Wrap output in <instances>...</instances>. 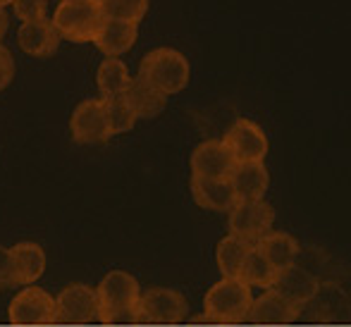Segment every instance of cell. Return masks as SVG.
<instances>
[{"label": "cell", "instance_id": "cell-12", "mask_svg": "<svg viewBox=\"0 0 351 327\" xmlns=\"http://www.w3.org/2000/svg\"><path fill=\"white\" fill-rule=\"evenodd\" d=\"M301 315V308L280 296L275 289H265L261 296H254L251 301L249 315H246V325L256 327H270V325H291L296 323Z\"/></svg>", "mask_w": 351, "mask_h": 327}, {"label": "cell", "instance_id": "cell-2", "mask_svg": "<svg viewBox=\"0 0 351 327\" xmlns=\"http://www.w3.org/2000/svg\"><path fill=\"white\" fill-rule=\"evenodd\" d=\"M98 296V323L101 325H115L127 323L130 325L132 313L139 304L141 287L139 280L132 277L125 270H110L96 287Z\"/></svg>", "mask_w": 351, "mask_h": 327}, {"label": "cell", "instance_id": "cell-7", "mask_svg": "<svg viewBox=\"0 0 351 327\" xmlns=\"http://www.w3.org/2000/svg\"><path fill=\"white\" fill-rule=\"evenodd\" d=\"M96 287L74 282L56 296V325H93L98 323Z\"/></svg>", "mask_w": 351, "mask_h": 327}, {"label": "cell", "instance_id": "cell-16", "mask_svg": "<svg viewBox=\"0 0 351 327\" xmlns=\"http://www.w3.org/2000/svg\"><path fill=\"white\" fill-rule=\"evenodd\" d=\"M139 38V27L130 22H117V19H103L98 29L93 46L103 53L106 58H120L127 51H132Z\"/></svg>", "mask_w": 351, "mask_h": 327}, {"label": "cell", "instance_id": "cell-9", "mask_svg": "<svg viewBox=\"0 0 351 327\" xmlns=\"http://www.w3.org/2000/svg\"><path fill=\"white\" fill-rule=\"evenodd\" d=\"M225 146L230 148L234 162H263L268 156V136L261 130L256 122L239 117V120L232 122V127L222 136Z\"/></svg>", "mask_w": 351, "mask_h": 327}, {"label": "cell", "instance_id": "cell-4", "mask_svg": "<svg viewBox=\"0 0 351 327\" xmlns=\"http://www.w3.org/2000/svg\"><path fill=\"white\" fill-rule=\"evenodd\" d=\"M189 315V304L184 294L167 287H153L139 296L130 325H180Z\"/></svg>", "mask_w": 351, "mask_h": 327}, {"label": "cell", "instance_id": "cell-23", "mask_svg": "<svg viewBox=\"0 0 351 327\" xmlns=\"http://www.w3.org/2000/svg\"><path fill=\"white\" fill-rule=\"evenodd\" d=\"M249 251H251V246L244 244L241 239H237V237H232V234L222 237V239L217 241V249H215V263H217L220 275L222 277L239 275V267Z\"/></svg>", "mask_w": 351, "mask_h": 327}, {"label": "cell", "instance_id": "cell-19", "mask_svg": "<svg viewBox=\"0 0 351 327\" xmlns=\"http://www.w3.org/2000/svg\"><path fill=\"white\" fill-rule=\"evenodd\" d=\"M125 98L134 110L136 120H153V117L162 115V110L167 108L165 93H160L139 77H132L130 86L125 88Z\"/></svg>", "mask_w": 351, "mask_h": 327}, {"label": "cell", "instance_id": "cell-5", "mask_svg": "<svg viewBox=\"0 0 351 327\" xmlns=\"http://www.w3.org/2000/svg\"><path fill=\"white\" fill-rule=\"evenodd\" d=\"M103 19L106 17L98 0H67L56 8L51 24L60 38H67L72 43H88L96 38Z\"/></svg>", "mask_w": 351, "mask_h": 327}, {"label": "cell", "instance_id": "cell-18", "mask_svg": "<svg viewBox=\"0 0 351 327\" xmlns=\"http://www.w3.org/2000/svg\"><path fill=\"white\" fill-rule=\"evenodd\" d=\"M189 189L191 196H194V203L199 208H204V210L230 213L237 203L230 180H199V177H191Z\"/></svg>", "mask_w": 351, "mask_h": 327}, {"label": "cell", "instance_id": "cell-10", "mask_svg": "<svg viewBox=\"0 0 351 327\" xmlns=\"http://www.w3.org/2000/svg\"><path fill=\"white\" fill-rule=\"evenodd\" d=\"M70 134H72V141L82 143V146L106 143L110 138L101 98H88V101H82L74 108L70 117Z\"/></svg>", "mask_w": 351, "mask_h": 327}, {"label": "cell", "instance_id": "cell-27", "mask_svg": "<svg viewBox=\"0 0 351 327\" xmlns=\"http://www.w3.org/2000/svg\"><path fill=\"white\" fill-rule=\"evenodd\" d=\"M14 77V58L8 48L0 43V91L12 82Z\"/></svg>", "mask_w": 351, "mask_h": 327}, {"label": "cell", "instance_id": "cell-25", "mask_svg": "<svg viewBox=\"0 0 351 327\" xmlns=\"http://www.w3.org/2000/svg\"><path fill=\"white\" fill-rule=\"evenodd\" d=\"M101 12L106 19H117V22H130L136 24L148 12V0H98Z\"/></svg>", "mask_w": 351, "mask_h": 327}, {"label": "cell", "instance_id": "cell-29", "mask_svg": "<svg viewBox=\"0 0 351 327\" xmlns=\"http://www.w3.org/2000/svg\"><path fill=\"white\" fill-rule=\"evenodd\" d=\"M8 24H10L8 12H5V10H0V41H3L5 32H8Z\"/></svg>", "mask_w": 351, "mask_h": 327}, {"label": "cell", "instance_id": "cell-21", "mask_svg": "<svg viewBox=\"0 0 351 327\" xmlns=\"http://www.w3.org/2000/svg\"><path fill=\"white\" fill-rule=\"evenodd\" d=\"M275 277H278V270L265 261V256L261 254L256 246H251V251L246 254L244 263L239 267V275L237 280H241L246 287H258V289H273Z\"/></svg>", "mask_w": 351, "mask_h": 327}, {"label": "cell", "instance_id": "cell-11", "mask_svg": "<svg viewBox=\"0 0 351 327\" xmlns=\"http://www.w3.org/2000/svg\"><path fill=\"white\" fill-rule=\"evenodd\" d=\"M189 165L191 177H199V180H227L237 162L222 138H208V141H201L194 148Z\"/></svg>", "mask_w": 351, "mask_h": 327}, {"label": "cell", "instance_id": "cell-17", "mask_svg": "<svg viewBox=\"0 0 351 327\" xmlns=\"http://www.w3.org/2000/svg\"><path fill=\"white\" fill-rule=\"evenodd\" d=\"M10 258H12L14 287L36 284L38 277L46 272V254L34 241H19V244H14L10 249Z\"/></svg>", "mask_w": 351, "mask_h": 327}, {"label": "cell", "instance_id": "cell-24", "mask_svg": "<svg viewBox=\"0 0 351 327\" xmlns=\"http://www.w3.org/2000/svg\"><path fill=\"white\" fill-rule=\"evenodd\" d=\"M101 103H103V115H106L110 136H117V134H127V132L134 130L136 115H134V110H132L130 103H127L125 93L110 96V98H101Z\"/></svg>", "mask_w": 351, "mask_h": 327}, {"label": "cell", "instance_id": "cell-15", "mask_svg": "<svg viewBox=\"0 0 351 327\" xmlns=\"http://www.w3.org/2000/svg\"><path fill=\"white\" fill-rule=\"evenodd\" d=\"M17 43L27 56L32 58H51L56 56L58 46H60V36H58L56 27L51 19H36V22H22L17 29Z\"/></svg>", "mask_w": 351, "mask_h": 327}, {"label": "cell", "instance_id": "cell-3", "mask_svg": "<svg viewBox=\"0 0 351 327\" xmlns=\"http://www.w3.org/2000/svg\"><path fill=\"white\" fill-rule=\"evenodd\" d=\"M136 77L170 98L186 88L191 79V67L184 53L175 48H153L151 53L143 56Z\"/></svg>", "mask_w": 351, "mask_h": 327}, {"label": "cell", "instance_id": "cell-22", "mask_svg": "<svg viewBox=\"0 0 351 327\" xmlns=\"http://www.w3.org/2000/svg\"><path fill=\"white\" fill-rule=\"evenodd\" d=\"M130 82H132V74L120 58H106V60L98 65L96 84H98V91H101L103 98L125 93V88L130 86Z\"/></svg>", "mask_w": 351, "mask_h": 327}, {"label": "cell", "instance_id": "cell-14", "mask_svg": "<svg viewBox=\"0 0 351 327\" xmlns=\"http://www.w3.org/2000/svg\"><path fill=\"white\" fill-rule=\"evenodd\" d=\"M227 180L234 189L237 201H265L270 186L265 162H237Z\"/></svg>", "mask_w": 351, "mask_h": 327}, {"label": "cell", "instance_id": "cell-31", "mask_svg": "<svg viewBox=\"0 0 351 327\" xmlns=\"http://www.w3.org/2000/svg\"><path fill=\"white\" fill-rule=\"evenodd\" d=\"M103 327H115V325H103ZM125 327H134V325H125Z\"/></svg>", "mask_w": 351, "mask_h": 327}, {"label": "cell", "instance_id": "cell-13", "mask_svg": "<svg viewBox=\"0 0 351 327\" xmlns=\"http://www.w3.org/2000/svg\"><path fill=\"white\" fill-rule=\"evenodd\" d=\"M273 289L280 296H285L289 304H294L296 308H304L320 294V280L294 263L285 270H278Z\"/></svg>", "mask_w": 351, "mask_h": 327}, {"label": "cell", "instance_id": "cell-30", "mask_svg": "<svg viewBox=\"0 0 351 327\" xmlns=\"http://www.w3.org/2000/svg\"><path fill=\"white\" fill-rule=\"evenodd\" d=\"M5 5H12V0H0V10H5Z\"/></svg>", "mask_w": 351, "mask_h": 327}, {"label": "cell", "instance_id": "cell-1", "mask_svg": "<svg viewBox=\"0 0 351 327\" xmlns=\"http://www.w3.org/2000/svg\"><path fill=\"white\" fill-rule=\"evenodd\" d=\"M251 301V287L237 277H220L204 296V318L208 325H246Z\"/></svg>", "mask_w": 351, "mask_h": 327}, {"label": "cell", "instance_id": "cell-32", "mask_svg": "<svg viewBox=\"0 0 351 327\" xmlns=\"http://www.w3.org/2000/svg\"><path fill=\"white\" fill-rule=\"evenodd\" d=\"M60 3H67V0H60Z\"/></svg>", "mask_w": 351, "mask_h": 327}, {"label": "cell", "instance_id": "cell-28", "mask_svg": "<svg viewBox=\"0 0 351 327\" xmlns=\"http://www.w3.org/2000/svg\"><path fill=\"white\" fill-rule=\"evenodd\" d=\"M5 287H14L12 258H10V249L0 246V289H5Z\"/></svg>", "mask_w": 351, "mask_h": 327}, {"label": "cell", "instance_id": "cell-20", "mask_svg": "<svg viewBox=\"0 0 351 327\" xmlns=\"http://www.w3.org/2000/svg\"><path fill=\"white\" fill-rule=\"evenodd\" d=\"M256 249L265 256V261L275 267V270H285V267L294 265L301 254L299 241L287 232H268L263 239L256 244Z\"/></svg>", "mask_w": 351, "mask_h": 327}, {"label": "cell", "instance_id": "cell-8", "mask_svg": "<svg viewBox=\"0 0 351 327\" xmlns=\"http://www.w3.org/2000/svg\"><path fill=\"white\" fill-rule=\"evenodd\" d=\"M8 318L17 327H43L56 325V299L36 284L24 287L10 301Z\"/></svg>", "mask_w": 351, "mask_h": 327}, {"label": "cell", "instance_id": "cell-26", "mask_svg": "<svg viewBox=\"0 0 351 327\" xmlns=\"http://www.w3.org/2000/svg\"><path fill=\"white\" fill-rule=\"evenodd\" d=\"M12 10L22 22H36L46 19L48 0H12Z\"/></svg>", "mask_w": 351, "mask_h": 327}, {"label": "cell", "instance_id": "cell-6", "mask_svg": "<svg viewBox=\"0 0 351 327\" xmlns=\"http://www.w3.org/2000/svg\"><path fill=\"white\" fill-rule=\"evenodd\" d=\"M230 234L241 239L244 244L256 246L275 225V208L265 201H237L227 213Z\"/></svg>", "mask_w": 351, "mask_h": 327}]
</instances>
